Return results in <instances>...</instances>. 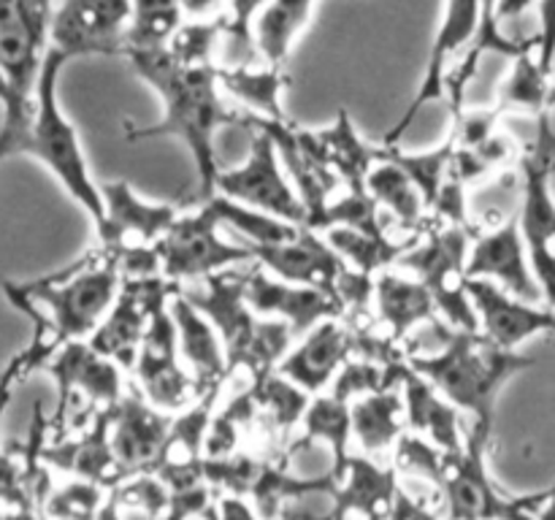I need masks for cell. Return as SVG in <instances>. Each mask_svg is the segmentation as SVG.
Here are the masks:
<instances>
[{
	"instance_id": "7dc6e473",
	"label": "cell",
	"mask_w": 555,
	"mask_h": 520,
	"mask_svg": "<svg viewBox=\"0 0 555 520\" xmlns=\"http://www.w3.org/2000/svg\"><path fill=\"white\" fill-rule=\"evenodd\" d=\"M217 507H220V493L209 485V480L188 482V485L171 487L168 496V509L163 520H217Z\"/></svg>"
},
{
	"instance_id": "2e32d148",
	"label": "cell",
	"mask_w": 555,
	"mask_h": 520,
	"mask_svg": "<svg viewBox=\"0 0 555 520\" xmlns=\"http://www.w3.org/2000/svg\"><path fill=\"white\" fill-rule=\"evenodd\" d=\"M135 379H139V393L157 410L177 415L188 410L193 401L204 395L201 385L184 366L182 352H179L177 325L171 317V303L155 314L144 341H141L139 358L133 363Z\"/></svg>"
},
{
	"instance_id": "7c38bea8",
	"label": "cell",
	"mask_w": 555,
	"mask_h": 520,
	"mask_svg": "<svg viewBox=\"0 0 555 520\" xmlns=\"http://www.w3.org/2000/svg\"><path fill=\"white\" fill-rule=\"evenodd\" d=\"M253 130L247 160L236 168H222L217 179V195H225L280 220L307 225V209L282 166L274 139L263 128Z\"/></svg>"
},
{
	"instance_id": "ab89813d",
	"label": "cell",
	"mask_w": 555,
	"mask_h": 520,
	"mask_svg": "<svg viewBox=\"0 0 555 520\" xmlns=\"http://www.w3.org/2000/svg\"><path fill=\"white\" fill-rule=\"evenodd\" d=\"M255 399H258V412L271 420L276 431H293L301 422L304 412L309 406V393L282 377L280 372L269 374V377L253 382Z\"/></svg>"
},
{
	"instance_id": "8992f818",
	"label": "cell",
	"mask_w": 555,
	"mask_h": 520,
	"mask_svg": "<svg viewBox=\"0 0 555 520\" xmlns=\"http://www.w3.org/2000/svg\"><path fill=\"white\" fill-rule=\"evenodd\" d=\"M52 16L54 0H0V70L11 87V101L0 119V162L20 155L30 128Z\"/></svg>"
},
{
	"instance_id": "4dcf8cb0",
	"label": "cell",
	"mask_w": 555,
	"mask_h": 520,
	"mask_svg": "<svg viewBox=\"0 0 555 520\" xmlns=\"http://www.w3.org/2000/svg\"><path fill=\"white\" fill-rule=\"evenodd\" d=\"M352 415V439L366 450L369 455H379L393 450L396 442L406 433V410L404 393L399 385L374 390L350 401Z\"/></svg>"
},
{
	"instance_id": "d4e9b609",
	"label": "cell",
	"mask_w": 555,
	"mask_h": 520,
	"mask_svg": "<svg viewBox=\"0 0 555 520\" xmlns=\"http://www.w3.org/2000/svg\"><path fill=\"white\" fill-rule=\"evenodd\" d=\"M399 491V474L393 466H379L369 455H350L336 477L331 520L388 518Z\"/></svg>"
},
{
	"instance_id": "ac0fdd59",
	"label": "cell",
	"mask_w": 555,
	"mask_h": 520,
	"mask_svg": "<svg viewBox=\"0 0 555 520\" xmlns=\"http://www.w3.org/2000/svg\"><path fill=\"white\" fill-rule=\"evenodd\" d=\"M57 385V420L74 401H87L95 412H108L125 395L122 366L101 355L90 341H70L60 347L47 363Z\"/></svg>"
},
{
	"instance_id": "484cf974",
	"label": "cell",
	"mask_w": 555,
	"mask_h": 520,
	"mask_svg": "<svg viewBox=\"0 0 555 520\" xmlns=\"http://www.w3.org/2000/svg\"><path fill=\"white\" fill-rule=\"evenodd\" d=\"M171 317L177 325L179 352H182L184 366L190 368L201 390L206 393L211 388H222L225 379L231 377V368H228L225 347H222V339L211 320L195 303H190L182 292L173 296Z\"/></svg>"
},
{
	"instance_id": "f35d334b",
	"label": "cell",
	"mask_w": 555,
	"mask_h": 520,
	"mask_svg": "<svg viewBox=\"0 0 555 520\" xmlns=\"http://www.w3.org/2000/svg\"><path fill=\"white\" fill-rule=\"evenodd\" d=\"M184 20L188 16L182 0H133L130 25L125 32V52L166 49Z\"/></svg>"
},
{
	"instance_id": "f546056e",
	"label": "cell",
	"mask_w": 555,
	"mask_h": 520,
	"mask_svg": "<svg viewBox=\"0 0 555 520\" xmlns=\"http://www.w3.org/2000/svg\"><path fill=\"white\" fill-rule=\"evenodd\" d=\"M220 87L225 95L242 106L249 122L266 119V122H285L287 114L282 108V92L291 84V76L282 70V65H225L217 68Z\"/></svg>"
},
{
	"instance_id": "9a60e30c",
	"label": "cell",
	"mask_w": 555,
	"mask_h": 520,
	"mask_svg": "<svg viewBox=\"0 0 555 520\" xmlns=\"http://www.w3.org/2000/svg\"><path fill=\"white\" fill-rule=\"evenodd\" d=\"M133 0H60L52 16L49 49L63 57H125V32Z\"/></svg>"
},
{
	"instance_id": "9f6ffc18",
	"label": "cell",
	"mask_w": 555,
	"mask_h": 520,
	"mask_svg": "<svg viewBox=\"0 0 555 520\" xmlns=\"http://www.w3.org/2000/svg\"><path fill=\"white\" fill-rule=\"evenodd\" d=\"M352 520H385V518H352Z\"/></svg>"
},
{
	"instance_id": "f907efd6",
	"label": "cell",
	"mask_w": 555,
	"mask_h": 520,
	"mask_svg": "<svg viewBox=\"0 0 555 520\" xmlns=\"http://www.w3.org/2000/svg\"><path fill=\"white\" fill-rule=\"evenodd\" d=\"M188 20H217L225 14L228 0H182Z\"/></svg>"
},
{
	"instance_id": "52a82bcc",
	"label": "cell",
	"mask_w": 555,
	"mask_h": 520,
	"mask_svg": "<svg viewBox=\"0 0 555 520\" xmlns=\"http://www.w3.org/2000/svg\"><path fill=\"white\" fill-rule=\"evenodd\" d=\"M101 193L103 220L95 233L103 252L117 260L122 280L160 274L157 244L182 214L179 206L141 198L125 179L103 182Z\"/></svg>"
},
{
	"instance_id": "603a6c76",
	"label": "cell",
	"mask_w": 555,
	"mask_h": 520,
	"mask_svg": "<svg viewBox=\"0 0 555 520\" xmlns=\"http://www.w3.org/2000/svg\"><path fill=\"white\" fill-rule=\"evenodd\" d=\"M356 339L358 336L341 325L339 317L323 320L307 330L296 347L287 350L276 372L309 395H320L334 385L336 374L356 355Z\"/></svg>"
},
{
	"instance_id": "74e56055",
	"label": "cell",
	"mask_w": 555,
	"mask_h": 520,
	"mask_svg": "<svg viewBox=\"0 0 555 520\" xmlns=\"http://www.w3.org/2000/svg\"><path fill=\"white\" fill-rule=\"evenodd\" d=\"M204 204H209V209L215 211V217L220 220V225L233 227V231L242 236L244 247H249V249L282 244L301 231V225H296V222L271 217V214H266V211L253 209V206H244V204H238V200L225 198V195H215V198L204 200Z\"/></svg>"
},
{
	"instance_id": "6da1fadb",
	"label": "cell",
	"mask_w": 555,
	"mask_h": 520,
	"mask_svg": "<svg viewBox=\"0 0 555 520\" xmlns=\"http://www.w3.org/2000/svg\"><path fill=\"white\" fill-rule=\"evenodd\" d=\"M125 60L135 70L141 81L157 92L163 103V114L155 125H125V141L150 139H179L193 157L195 177H198V195L195 200L215 198L217 179L222 166L217 157V133L231 125L253 128L242 108H231L222 101V87L217 68H184L166 49H133L125 52Z\"/></svg>"
},
{
	"instance_id": "7402d4cb",
	"label": "cell",
	"mask_w": 555,
	"mask_h": 520,
	"mask_svg": "<svg viewBox=\"0 0 555 520\" xmlns=\"http://www.w3.org/2000/svg\"><path fill=\"white\" fill-rule=\"evenodd\" d=\"M469 296L480 330L499 347L518 350L534 336H555V309L551 307L526 301L486 280H469Z\"/></svg>"
},
{
	"instance_id": "9c48e42d",
	"label": "cell",
	"mask_w": 555,
	"mask_h": 520,
	"mask_svg": "<svg viewBox=\"0 0 555 520\" xmlns=\"http://www.w3.org/2000/svg\"><path fill=\"white\" fill-rule=\"evenodd\" d=\"M555 130L551 114L537 119V133L520 155V200L518 222L529 247L531 271L547 307L555 309Z\"/></svg>"
},
{
	"instance_id": "1f68e13d",
	"label": "cell",
	"mask_w": 555,
	"mask_h": 520,
	"mask_svg": "<svg viewBox=\"0 0 555 520\" xmlns=\"http://www.w3.org/2000/svg\"><path fill=\"white\" fill-rule=\"evenodd\" d=\"M314 133H318L320 152H323L325 162L339 177L345 190H350V193H366L369 173L377 166L379 150H374V146H369L361 139L350 112L341 108L331 128L314 130Z\"/></svg>"
},
{
	"instance_id": "ba28073f",
	"label": "cell",
	"mask_w": 555,
	"mask_h": 520,
	"mask_svg": "<svg viewBox=\"0 0 555 520\" xmlns=\"http://www.w3.org/2000/svg\"><path fill=\"white\" fill-rule=\"evenodd\" d=\"M488 447L491 433L469 428L466 444L459 453H448L439 496L444 498L450 520H537V509L545 502L547 491L513 493L502 491L488 471Z\"/></svg>"
},
{
	"instance_id": "5b68a950",
	"label": "cell",
	"mask_w": 555,
	"mask_h": 520,
	"mask_svg": "<svg viewBox=\"0 0 555 520\" xmlns=\"http://www.w3.org/2000/svg\"><path fill=\"white\" fill-rule=\"evenodd\" d=\"M68 57L49 49L43 60L41 76L36 84V108H33L30 128L22 139L20 155L33 157L41 162L60 187L79 204L92 220V225L103 220V193L101 184L92 179L90 166H87L85 146H81L79 130L74 128L60 106V74H63Z\"/></svg>"
},
{
	"instance_id": "816d5d0a",
	"label": "cell",
	"mask_w": 555,
	"mask_h": 520,
	"mask_svg": "<svg viewBox=\"0 0 555 520\" xmlns=\"http://www.w3.org/2000/svg\"><path fill=\"white\" fill-rule=\"evenodd\" d=\"M540 0H496V14H499V22H513L518 20V16H524L526 11L531 9V5H537Z\"/></svg>"
},
{
	"instance_id": "f1b7e54d",
	"label": "cell",
	"mask_w": 555,
	"mask_h": 520,
	"mask_svg": "<svg viewBox=\"0 0 555 520\" xmlns=\"http://www.w3.org/2000/svg\"><path fill=\"white\" fill-rule=\"evenodd\" d=\"M374 307L388 325L390 341H404L423 325L437 320V303L417 276L406 271H383L374 276Z\"/></svg>"
},
{
	"instance_id": "681fc988",
	"label": "cell",
	"mask_w": 555,
	"mask_h": 520,
	"mask_svg": "<svg viewBox=\"0 0 555 520\" xmlns=\"http://www.w3.org/2000/svg\"><path fill=\"white\" fill-rule=\"evenodd\" d=\"M385 520H439V518L426 507V504L406 496L404 491H399V496H396L393 507H390L388 518Z\"/></svg>"
},
{
	"instance_id": "8d00e7d4",
	"label": "cell",
	"mask_w": 555,
	"mask_h": 520,
	"mask_svg": "<svg viewBox=\"0 0 555 520\" xmlns=\"http://www.w3.org/2000/svg\"><path fill=\"white\" fill-rule=\"evenodd\" d=\"M331 247L339 252L347 269L363 276H377L401 260V255L412 247L410 242H393L388 231H358V227H328L323 231Z\"/></svg>"
},
{
	"instance_id": "8fae6325",
	"label": "cell",
	"mask_w": 555,
	"mask_h": 520,
	"mask_svg": "<svg viewBox=\"0 0 555 520\" xmlns=\"http://www.w3.org/2000/svg\"><path fill=\"white\" fill-rule=\"evenodd\" d=\"M220 227V220L209 204H198L195 211L179 214L171 231L157 244L160 274L173 285L184 287V282H204L220 271L255 260L253 249L244 247L242 242L222 238Z\"/></svg>"
},
{
	"instance_id": "277c9868",
	"label": "cell",
	"mask_w": 555,
	"mask_h": 520,
	"mask_svg": "<svg viewBox=\"0 0 555 520\" xmlns=\"http://www.w3.org/2000/svg\"><path fill=\"white\" fill-rule=\"evenodd\" d=\"M247 274L249 271L228 269L204 280V290L179 287V292L211 320L225 347L231 374L242 368L258 382L276 372L296 336L285 323L263 317L249 307Z\"/></svg>"
},
{
	"instance_id": "db71d44e",
	"label": "cell",
	"mask_w": 555,
	"mask_h": 520,
	"mask_svg": "<svg viewBox=\"0 0 555 520\" xmlns=\"http://www.w3.org/2000/svg\"><path fill=\"white\" fill-rule=\"evenodd\" d=\"M0 520H36V515L30 507H14L11 512L0 515Z\"/></svg>"
},
{
	"instance_id": "f5cc1de1",
	"label": "cell",
	"mask_w": 555,
	"mask_h": 520,
	"mask_svg": "<svg viewBox=\"0 0 555 520\" xmlns=\"http://www.w3.org/2000/svg\"><path fill=\"white\" fill-rule=\"evenodd\" d=\"M537 520H555V485L545 496V502L540 504V509H537Z\"/></svg>"
},
{
	"instance_id": "bcb514c9",
	"label": "cell",
	"mask_w": 555,
	"mask_h": 520,
	"mask_svg": "<svg viewBox=\"0 0 555 520\" xmlns=\"http://www.w3.org/2000/svg\"><path fill=\"white\" fill-rule=\"evenodd\" d=\"M108 491V487H106ZM103 485L90 480H70L49 496V515L54 520H98L103 512Z\"/></svg>"
},
{
	"instance_id": "b9f144b4",
	"label": "cell",
	"mask_w": 555,
	"mask_h": 520,
	"mask_svg": "<svg viewBox=\"0 0 555 520\" xmlns=\"http://www.w3.org/2000/svg\"><path fill=\"white\" fill-rule=\"evenodd\" d=\"M108 496H112L114 507H117L119 512L135 509V512H144L150 515V518L163 520V515H166L168 509L171 487H168L155 471H135V474H128L122 482L108 487Z\"/></svg>"
},
{
	"instance_id": "e0dca14e",
	"label": "cell",
	"mask_w": 555,
	"mask_h": 520,
	"mask_svg": "<svg viewBox=\"0 0 555 520\" xmlns=\"http://www.w3.org/2000/svg\"><path fill=\"white\" fill-rule=\"evenodd\" d=\"M253 128H263L274 139L280 160L307 209V225L318 231L323 222L325 209L336 198L339 177L331 171L320 152V141L314 130H304L293 125L291 119L285 122H266V119H253Z\"/></svg>"
},
{
	"instance_id": "cb8c5ba5",
	"label": "cell",
	"mask_w": 555,
	"mask_h": 520,
	"mask_svg": "<svg viewBox=\"0 0 555 520\" xmlns=\"http://www.w3.org/2000/svg\"><path fill=\"white\" fill-rule=\"evenodd\" d=\"M173 415L157 410L155 404L135 393H125L108 410V437L112 450L128 474L150 471L160 455Z\"/></svg>"
},
{
	"instance_id": "4fadbf2b",
	"label": "cell",
	"mask_w": 555,
	"mask_h": 520,
	"mask_svg": "<svg viewBox=\"0 0 555 520\" xmlns=\"http://www.w3.org/2000/svg\"><path fill=\"white\" fill-rule=\"evenodd\" d=\"M177 292L179 285H173L163 274L128 276V280H122L117 301L112 303L103 323L98 325V330L87 341L101 355L112 358L117 366L133 368L152 320L160 309H166L173 301Z\"/></svg>"
},
{
	"instance_id": "c3c4849f",
	"label": "cell",
	"mask_w": 555,
	"mask_h": 520,
	"mask_svg": "<svg viewBox=\"0 0 555 520\" xmlns=\"http://www.w3.org/2000/svg\"><path fill=\"white\" fill-rule=\"evenodd\" d=\"M537 14H540V27L534 36V54L540 60L542 68L553 74L555 65V0H540L537 3Z\"/></svg>"
},
{
	"instance_id": "60d3db41",
	"label": "cell",
	"mask_w": 555,
	"mask_h": 520,
	"mask_svg": "<svg viewBox=\"0 0 555 520\" xmlns=\"http://www.w3.org/2000/svg\"><path fill=\"white\" fill-rule=\"evenodd\" d=\"M225 38V22L217 20H188L173 38L166 52L184 68H215L217 43Z\"/></svg>"
},
{
	"instance_id": "e575fe53",
	"label": "cell",
	"mask_w": 555,
	"mask_h": 520,
	"mask_svg": "<svg viewBox=\"0 0 555 520\" xmlns=\"http://www.w3.org/2000/svg\"><path fill=\"white\" fill-rule=\"evenodd\" d=\"M323 0H274L255 22V47L263 63L282 65Z\"/></svg>"
},
{
	"instance_id": "5bb4252c",
	"label": "cell",
	"mask_w": 555,
	"mask_h": 520,
	"mask_svg": "<svg viewBox=\"0 0 555 520\" xmlns=\"http://www.w3.org/2000/svg\"><path fill=\"white\" fill-rule=\"evenodd\" d=\"M480 0H448L439 20L437 32H434L431 52H428V63L423 68L421 84H417L415 95L406 103L404 114L399 122L385 133L383 146H399L401 135L410 130V125L421 117V112L431 103L442 101L448 95L450 76H453L455 65L453 60L461 52H469V47L477 38V27H480Z\"/></svg>"
},
{
	"instance_id": "7a4b0ae2",
	"label": "cell",
	"mask_w": 555,
	"mask_h": 520,
	"mask_svg": "<svg viewBox=\"0 0 555 520\" xmlns=\"http://www.w3.org/2000/svg\"><path fill=\"white\" fill-rule=\"evenodd\" d=\"M122 287L117 260L101 247L79 258L57 274L30 282H3L11 307L36 323L30 347H25L27 368L47 366L49 358L70 341L90 339L108 314Z\"/></svg>"
},
{
	"instance_id": "7bdbcfd3",
	"label": "cell",
	"mask_w": 555,
	"mask_h": 520,
	"mask_svg": "<svg viewBox=\"0 0 555 520\" xmlns=\"http://www.w3.org/2000/svg\"><path fill=\"white\" fill-rule=\"evenodd\" d=\"M393 458L396 474L415 477V480L428 482V485H434L439 491L444 477V466H448V453H444V450H439L437 444L417 437V433L406 431L404 437L396 442Z\"/></svg>"
},
{
	"instance_id": "4316f807",
	"label": "cell",
	"mask_w": 555,
	"mask_h": 520,
	"mask_svg": "<svg viewBox=\"0 0 555 520\" xmlns=\"http://www.w3.org/2000/svg\"><path fill=\"white\" fill-rule=\"evenodd\" d=\"M399 388L404 393L406 431L428 439V442L437 444L444 453H459V450H464L466 437L461 431L459 406L450 404L410 363L401 372Z\"/></svg>"
},
{
	"instance_id": "83f0119b",
	"label": "cell",
	"mask_w": 555,
	"mask_h": 520,
	"mask_svg": "<svg viewBox=\"0 0 555 520\" xmlns=\"http://www.w3.org/2000/svg\"><path fill=\"white\" fill-rule=\"evenodd\" d=\"M43 458L76 480H90L103 487H114L128 477V471L122 469L112 450L108 412L92 417V422L85 431H79V437L65 439V442L43 450Z\"/></svg>"
},
{
	"instance_id": "30bf717a",
	"label": "cell",
	"mask_w": 555,
	"mask_h": 520,
	"mask_svg": "<svg viewBox=\"0 0 555 520\" xmlns=\"http://www.w3.org/2000/svg\"><path fill=\"white\" fill-rule=\"evenodd\" d=\"M469 249V225L444 222L442 227L412 244L399 260L401 271L417 276L428 287L434 303H437V312L453 330H480L469 296V271H466Z\"/></svg>"
},
{
	"instance_id": "f6af8a7d",
	"label": "cell",
	"mask_w": 555,
	"mask_h": 520,
	"mask_svg": "<svg viewBox=\"0 0 555 520\" xmlns=\"http://www.w3.org/2000/svg\"><path fill=\"white\" fill-rule=\"evenodd\" d=\"M274 0H228L225 14V38L222 41L231 47V52L236 54V65L255 63L258 57V47H255V22L263 14Z\"/></svg>"
},
{
	"instance_id": "d6a6232c",
	"label": "cell",
	"mask_w": 555,
	"mask_h": 520,
	"mask_svg": "<svg viewBox=\"0 0 555 520\" xmlns=\"http://www.w3.org/2000/svg\"><path fill=\"white\" fill-rule=\"evenodd\" d=\"M350 439H352V415L350 401L336 399L334 393L312 395L307 412L301 417V439L296 447L307 444H323L331 453V474L339 477L350 458Z\"/></svg>"
},
{
	"instance_id": "ee69618b",
	"label": "cell",
	"mask_w": 555,
	"mask_h": 520,
	"mask_svg": "<svg viewBox=\"0 0 555 520\" xmlns=\"http://www.w3.org/2000/svg\"><path fill=\"white\" fill-rule=\"evenodd\" d=\"M25 374H30L27 368V358L25 352H16L11 358L9 366L0 372V426H3V415H5V406L11 404V395H14V385L20 382ZM27 496V477L20 474V469L14 466V460L9 455L0 453V502H9L14 507H30L25 502Z\"/></svg>"
},
{
	"instance_id": "836d02e7",
	"label": "cell",
	"mask_w": 555,
	"mask_h": 520,
	"mask_svg": "<svg viewBox=\"0 0 555 520\" xmlns=\"http://www.w3.org/2000/svg\"><path fill=\"white\" fill-rule=\"evenodd\" d=\"M555 106L553 74H547L537 60L534 49L513 60L507 79L499 87L496 114H534L537 119L551 114Z\"/></svg>"
},
{
	"instance_id": "ffe728a7",
	"label": "cell",
	"mask_w": 555,
	"mask_h": 520,
	"mask_svg": "<svg viewBox=\"0 0 555 520\" xmlns=\"http://www.w3.org/2000/svg\"><path fill=\"white\" fill-rule=\"evenodd\" d=\"M253 255L269 274L296 282V285L318 287L336 298H339V282L350 271L339 252L331 247L328 238H323V233L309 225H301V231L287 242L255 247Z\"/></svg>"
},
{
	"instance_id": "44dd1931",
	"label": "cell",
	"mask_w": 555,
	"mask_h": 520,
	"mask_svg": "<svg viewBox=\"0 0 555 520\" xmlns=\"http://www.w3.org/2000/svg\"><path fill=\"white\" fill-rule=\"evenodd\" d=\"M247 301L263 317L285 323L293 336H304L323 320L339 317L345 312L339 298L331 292L280 280V276L269 274L263 265L249 269Z\"/></svg>"
},
{
	"instance_id": "3957f363",
	"label": "cell",
	"mask_w": 555,
	"mask_h": 520,
	"mask_svg": "<svg viewBox=\"0 0 555 520\" xmlns=\"http://www.w3.org/2000/svg\"><path fill=\"white\" fill-rule=\"evenodd\" d=\"M537 358L499 347L482 330L444 328L437 352L412 355L410 366L428 379L461 415L469 417V428L493 437L496 401L504 385L531 368Z\"/></svg>"
},
{
	"instance_id": "d6986e66",
	"label": "cell",
	"mask_w": 555,
	"mask_h": 520,
	"mask_svg": "<svg viewBox=\"0 0 555 520\" xmlns=\"http://www.w3.org/2000/svg\"><path fill=\"white\" fill-rule=\"evenodd\" d=\"M466 271H469V280L493 282V285L504 287L507 292L526 298V301H540L542 298L534 271H531L529 247H526V238L520 233L518 214L507 217L491 231L472 238Z\"/></svg>"
},
{
	"instance_id": "11a10c76",
	"label": "cell",
	"mask_w": 555,
	"mask_h": 520,
	"mask_svg": "<svg viewBox=\"0 0 555 520\" xmlns=\"http://www.w3.org/2000/svg\"><path fill=\"white\" fill-rule=\"evenodd\" d=\"M9 101H11V87H9V81H5V74L3 70H0V106H9Z\"/></svg>"
},
{
	"instance_id": "d590c367",
	"label": "cell",
	"mask_w": 555,
	"mask_h": 520,
	"mask_svg": "<svg viewBox=\"0 0 555 520\" xmlns=\"http://www.w3.org/2000/svg\"><path fill=\"white\" fill-rule=\"evenodd\" d=\"M369 195L377 200V206L383 211H388L396 222H401L404 227H415L423 220V214L428 211L426 198H423L421 187L412 182L410 173L388 155V150H379L377 166L369 173L366 184Z\"/></svg>"
}]
</instances>
